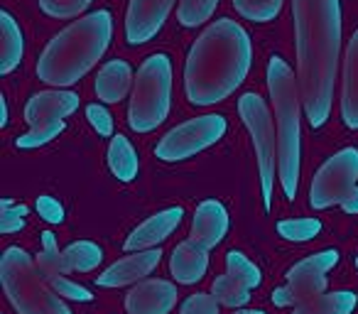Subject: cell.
Returning <instances> with one entry per match:
<instances>
[{
    "label": "cell",
    "instance_id": "obj_1",
    "mask_svg": "<svg viewBox=\"0 0 358 314\" xmlns=\"http://www.w3.org/2000/svg\"><path fill=\"white\" fill-rule=\"evenodd\" d=\"M297 84L304 115L312 128H322L331 115L334 86L341 55V0H292Z\"/></svg>",
    "mask_w": 358,
    "mask_h": 314
},
{
    "label": "cell",
    "instance_id": "obj_2",
    "mask_svg": "<svg viewBox=\"0 0 358 314\" xmlns=\"http://www.w3.org/2000/svg\"><path fill=\"white\" fill-rule=\"evenodd\" d=\"M253 64V45L243 25L231 17L211 22L192 45L185 64L189 104L216 106L241 89Z\"/></svg>",
    "mask_w": 358,
    "mask_h": 314
},
{
    "label": "cell",
    "instance_id": "obj_3",
    "mask_svg": "<svg viewBox=\"0 0 358 314\" xmlns=\"http://www.w3.org/2000/svg\"><path fill=\"white\" fill-rule=\"evenodd\" d=\"M113 40V15L96 10L74 20L69 27L52 37L37 59V76L42 84L69 89L79 84L108 52Z\"/></svg>",
    "mask_w": 358,
    "mask_h": 314
},
{
    "label": "cell",
    "instance_id": "obj_4",
    "mask_svg": "<svg viewBox=\"0 0 358 314\" xmlns=\"http://www.w3.org/2000/svg\"><path fill=\"white\" fill-rule=\"evenodd\" d=\"M268 91L275 110L278 130V180L289 201L299 190L302 167V94L297 76L282 57H273L268 64Z\"/></svg>",
    "mask_w": 358,
    "mask_h": 314
},
{
    "label": "cell",
    "instance_id": "obj_5",
    "mask_svg": "<svg viewBox=\"0 0 358 314\" xmlns=\"http://www.w3.org/2000/svg\"><path fill=\"white\" fill-rule=\"evenodd\" d=\"M0 280L17 314H74L37 268V260L20 245L6 248L0 258Z\"/></svg>",
    "mask_w": 358,
    "mask_h": 314
},
{
    "label": "cell",
    "instance_id": "obj_6",
    "mask_svg": "<svg viewBox=\"0 0 358 314\" xmlns=\"http://www.w3.org/2000/svg\"><path fill=\"white\" fill-rule=\"evenodd\" d=\"M172 110V59L162 52L140 64L128 106V125L135 133H152Z\"/></svg>",
    "mask_w": 358,
    "mask_h": 314
},
{
    "label": "cell",
    "instance_id": "obj_7",
    "mask_svg": "<svg viewBox=\"0 0 358 314\" xmlns=\"http://www.w3.org/2000/svg\"><path fill=\"white\" fill-rule=\"evenodd\" d=\"M238 113L245 128H248L250 138H253L260 170V187H263V204L270 211L275 192V175H278V130L273 125V113H270L268 104L253 91H248V94H243L238 99Z\"/></svg>",
    "mask_w": 358,
    "mask_h": 314
},
{
    "label": "cell",
    "instance_id": "obj_8",
    "mask_svg": "<svg viewBox=\"0 0 358 314\" xmlns=\"http://www.w3.org/2000/svg\"><path fill=\"white\" fill-rule=\"evenodd\" d=\"M226 130H229V120L221 113H206L199 118H192L172 128L155 145V157L162 162L189 160V157L219 143L226 135Z\"/></svg>",
    "mask_w": 358,
    "mask_h": 314
},
{
    "label": "cell",
    "instance_id": "obj_9",
    "mask_svg": "<svg viewBox=\"0 0 358 314\" xmlns=\"http://www.w3.org/2000/svg\"><path fill=\"white\" fill-rule=\"evenodd\" d=\"M358 187V148H343L331 155L317 170L309 187V204L312 209H331L341 206L353 190Z\"/></svg>",
    "mask_w": 358,
    "mask_h": 314
},
{
    "label": "cell",
    "instance_id": "obj_10",
    "mask_svg": "<svg viewBox=\"0 0 358 314\" xmlns=\"http://www.w3.org/2000/svg\"><path fill=\"white\" fill-rule=\"evenodd\" d=\"M338 263V250H322L309 258L299 260L287 270V285L273 292L278 307H297L299 302L327 292V275Z\"/></svg>",
    "mask_w": 358,
    "mask_h": 314
},
{
    "label": "cell",
    "instance_id": "obj_11",
    "mask_svg": "<svg viewBox=\"0 0 358 314\" xmlns=\"http://www.w3.org/2000/svg\"><path fill=\"white\" fill-rule=\"evenodd\" d=\"M177 0H130L125 13V40L128 45H145L155 40L164 27Z\"/></svg>",
    "mask_w": 358,
    "mask_h": 314
},
{
    "label": "cell",
    "instance_id": "obj_12",
    "mask_svg": "<svg viewBox=\"0 0 358 314\" xmlns=\"http://www.w3.org/2000/svg\"><path fill=\"white\" fill-rule=\"evenodd\" d=\"M177 285L169 280H143L125 297L128 314H169L177 307Z\"/></svg>",
    "mask_w": 358,
    "mask_h": 314
},
{
    "label": "cell",
    "instance_id": "obj_13",
    "mask_svg": "<svg viewBox=\"0 0 358 314\" xmlns=\"http://www.w3.org/2000/svg\"><path fill=\"white\" fill-rule=\"evenodd\" d=\"M182 219H185V209H182V206H169V209L150 216V219H145L138 229L130 231V236L125 238L123 248L128 250V253L159 248V243L167 241L169 236L179 229Z\"/></svg>",
    "mask_w": 358,
    "mask_h": 314
},
{
    "label": "cell",
    "instance_id": "obj_14",
    "mask_svg": "<svg viewBox=\"0 0 358 314\" xmlns=\"http://www.w3.org/2000/svg\"><path fill=\"white\" fill-rule=\"evenodd\" d=\"M162 260V248H150V250H138L130 253L125 258L115 260L110 268H106L99 275V287H125L133 285L138 280H145Z\"/></svg>",
    "mask_w": 358,
    "mask_h": 314
},
{
    "label": "cell",
    "instance_id": "obj_15",
    "mask_svg": "<svg viewBox=\"0 0 358 314\" xmlns=\"http://www.w3.org/2000/svg\"><path fill=\"white\" fill-rule=\"evenodd\" d=\"M79 94L66 89H50L35 94L25 106V123L30 125H42L50 120H64L71 113L79 110Z\"/></svg>",
    "mask_w": 358,
    "mask_h": 314
},
{
    "label": "cell",
    "instance_id": "obj_16",
    "mask_svg": "<svg viewBox=\"0 0 358 314\" xmlns=\"http://www.w3.org/2000/svg\"><path fill=\"white\" fill-rule=\"evenodd\" d=\"M229 211L221 204L219 199H204L194 211V219H192V234L189 241L204 245V248H216L221 241L229 234Z\"/></svg>",
    "mask_w": 358,
    "mask_h": 314
},
{
    "label": "cell",
    "instance_id": "obj_17",
    "mask_svg": "<svg viewBox=\"0 0 358 314\" xmlns=\"http://www.w3.org/2000/svg\"><path fill=\"white\" fill-rule=\"evenodd\" d=\"M209 270V248L194 243V241H182L172 250L169 258V273L179 285H196L204 280Z\"/></svg>",
    "mask_w": 358,
    "mask_h": 314
},
{
    "label": "cell",
    "instance_id": "obj_18",
    "mask_svg": "<svg viewBox=\"0 0 358 314\" xmlns=\"http://www.w3.org/2000/svg\"><path fill=\"white\" fill-rule=\"evenodd\" d=\"M135 76L133 66L125 59H110L99 69L96 76V96L101 104H120L128 94H133Z\"/></svg>",
    "mask_w": 358,
    "mask_h": 314
},
{
    "label": "cell",
    "instance_id": "obj_19",
    "mask_svg": "<svg viewBox=\"0 0 358 314\" xmlns=\"http://www.w3.org/2000/svg\"><path fill=\"white\" fill-rule=\"evenodd\" d=\"M341 118L346 128L358 130V30L353 32L346 47V59H343Z\"/></svg>",
    "mask_w": 358,
    "mask_h": 314
},
{
    "label": "cell",
    "instance_id": "obj_20",
    "mask_svg": "<svg viewBox=\"0 0 358 314\" xmlns=\"http://www.w3.org/2000/svg\"><path fill=\"white\" fill-rule=\"evenodd\" d=\"M25 55V37L17 20L8 10H0V74H13Z\"/></svg>",
    "mask_w": 358,
    "mask_h": 314
},
{
    "label": "cell",
    "instance_id": "obj_21",
    "mask_svg": "<svg viewBox=\"0 0 358 314\" xmlns=\"http://www.w3.org/2000/svg\"><path fill=\"white\" fill-rule=\"evenodd\" d=\"M358 307V294L348 290L324 292L317 297H309L292 307V314H353Z\"/></svg>",
    "mask_w": 358,
    "mask_h": 314
},
{
    "label": "cell",
    "instance_id": "obj_22",
    "mask_svg": "<svg viewBox=\"0 0 358 314\" xmlns=\"http://www.w3.org/2000/svg\"><path fill=\"white\" fill-rule=\"evenodd\" d=\"M108 167L118 182H133L138 177L140 160L133 143L125 135H113L108 145Z\"/></svg>",
    "mask_w": 358,
    "mask_h": 314
},
{
    "label": "cell",
    "instance_id": "obj_23",
    "mask_svg": "<svg viewBox=\"0 0 358 314\" xmlns=\"http://www.w3.org/2000/svg\"><path fill=\"white\" fill-rule=\"evenodd\" d=\"M62 253L71 273H91L103 263V250L94 241H74Z\"/></svg>",
    "mask_w": 358,
    "mask_h": 314
},
{
    "label": "cell",
    "instance_id": "obj_24",
    "mask_svg": "<svg viewBox=\"0 0 358 314\" xmlns=\"http://www.w3.org/2000/svg\"><path fill=\"white\" fill-rule=\"evenodd\" d=\"M250 292L253 290L245 287L243 283H238L236 278H231L229 273L226 275H219L211 285V294L219 299L224 307H231V309H241L250 302Z\"/></svg>",
    "mask_w": 358,
    "mask_h": 314
},
{
    "label": "cell",
    "instance_id": "obj_25",
    "mask_svg": "<svg viewBox=\"0 0 358 314\" xmlns=\"http://www.w3.org/2000/svg\"><path fill=\"white\" fill-rule=\"evenodd\" d=\"M226 273L250 290L260 287V283H263L260 268L248 258V255L241 253V250H229V253H226Z\"/></svg>",
    "mask_w": 358,
    "mask_h": 314
},
{
    "label": "cell",
    "instance_id": "obj_26",
    "mask_svg": "<svg viewBox=\"0 0 358 314\" xmlns=\"http://www.w3.org/2000/svg\"><path fill=\"white\" fill-rule=\"evenodd\" d=\"M285 0H234V8L241 17L250 22H270L282 13Z\"/></svg>",
    "mask_w": 358,
    "mask_h": 314
},
{
    "label": "cell",
    "instance_id": "obj_27",
    "mask_svg": "<svg viewBox=\"0 0 358 314\" xmlns=\"http://www.w3.org/2000/svg\"><path fill=\"white\" fill-rule=\"evenodd\" d=\"M219 0H182L177 10V20L182 27H199L214 17Z\"/></svg>",
    "mask_w": 358,
    "mask_h": 314
},
{
    "label": "cell",
    "instance_id": "obj_28",
    "mask_svg": "<svg viewBox=\"0 0 358 314\" xmlns=\"http://www.w3.org/2000/svg\"><path fill=\"white\" fill-rule=\"evenodd\" d=\"M278 234L292 243H307L322 234V221L319 219H282L278 221Z\"/></svg>",
    "mask_w": 358,
    "mask_h": 314
},
{
    "label": "cell",
    "instance_id": "obj_29",
    "mask_svg": "<svg viewBox=\"0 0 358 314\" xmlns=\"http://www.w3.org/2000/svg\"><path fill=\"white\" fill-rule=\"evenodd\" d=\"M64 130H66L64 120H50V123L32 125L25 135H20V138L15 140V145L20 150H35V148H42V145L52 143L55 138H59Z\"/></svg>",
    "mask_w": 358,
    "mask_h": 314
},
{
    "label": "cell",
    "instance_id": "obj_30",
    "mask_svg": "<svg viewBox=\"0 0 358 314\" xmlns=\"http://www.w3.org/2000/svg\"><path fill=\"white\" fill-rule=\"evenodd\" d=\"M40 10L47 17L55 20H69V17H79L81 13L89 10V6L94 0H37Z\"/></svg>",
    "mask_w": 358,
    "mask_h": 314
},
{
    "label": "cell",
    "instance_id": "obj_31",
    "mask_svg": "<svg viewBox=\"0 0 358 314\" xmlns=\"http://www.w3.org/2000/svg\"><path fill=\"white\" fill-rule=\"evenodd\" d=\"M3 211H0V234H15V231L25 229V216L27 206L15 204L13 199H3Z\"/></svg>",
    "mask_w": 358,
    "mask_h": 314
},
{
    "label": "cell",
    "instance_id": "obj_32",
    "mask_svg": "<svg viewBox=\"0 0 358 314\" xmlns=\"http://www.w3.org/2000/svg\"><path fill=\"white\" fill-rule=\"evenodd\" d=\"M47 280H50V285L55 287V292L59 297L71 299V302H94V292L89 287H84V285L69 280L66 275H57V278H47Z\"/></svg>",
    "mask_w": 358,
    "mask_h": 314
},
{
    "label": "cell",
    "instance_id": "obj_33",
    "mask_svg": "<svg viewBox=\"0 0 358 314\" xmlns=\"http://www.w3.org/2000/svg\"><path fill=\"white\" fill-rule=\"evenodd\" d=\"M37 268L42 270L45 278H57V275H69V265L64 260V253L59 248H45L40 255H37Z\"/></svg>",
    "mask_w": 358,
    "mask_h": 314
},
{
    "label": "cell",
    "instance_id": "obj_34",
    "mask_svg": "<svg viewBox=\"0 0 358 314\" xmlns=\"http://www.w3.org/2000/svg\"><path fill=\"white\" fill-rule=\"evenodd\" d=\"M221 302L209 292H196L189 294V297L182 302L179 307V314H219Z\"/></svg>",
    "mask_w": 358,
    "mask_h": 314
},
{
    "label": "cell",
    "instance_id": "obj_35",
    "mask_svg": "<svg viewBox=\"0 0 358 314\" xmlns=\"http://www.w3.org/2000/svg\"><path fill=\"white\" fill-rule=\"evenodd\" d=\"M86 118L94 125V130L101 138H113V115L108 113L103 104H89L86 106Z\"/></svg>",
    "mask_w": 358,
    "mask_h": 314
},
{
    "label": "cell",
    "instance_id": "obj_36",
    "mask_svg": "<svg viewBox=\"0 0 358 314\" xmlns=\"http://www.w3.org/2000/svg\"><path fill=\"white\" fill-rule=\"evenodd\" d=\"M37 211L47 224H62L64 221V206L55 197H37Z\"/></svg>",
    "mask_w": 358,
    "mask_h": 314
},
{
    "label": "cell",
    "instance_id": "obj_37",
    "mask_svg": "<svg viewBox=\"0 0 358 314\" xmlns=\"http://www.w3.org/2000/svg\"><path fill=\"white\" fill-rule=\"evenodd\" d=\"M341 209L346 211V214H358V187L348 194V199L341 204Z\"/></svg>",
    "mask_w": 358,
    "mask_h": 314
},
{
    "label": "cell",
    "instance_id": "obj_38",
    "mask_svg": "<svg viewBox=\"0 0 358 314\" xmlns=\"http://www.w3.org/2000/svg\"><path fill=\"white\" fill-rule=\"evenodd\" d=\"M0 125H8V99L0 96Z\"/></svg>",
    "mask_w": 358,
    "mask_h": 314
},
{
    "label": "cell",
    "instance_id": "obj_39",
    "mask_svg": "<svg viewBox=\"0 0 358 314\" xmlns=\"http://www.w3.org/2000/svg\"><path fill=\"white\" fill-rule=\"evenodd\" d=\"M234 314H265V312H263V309H243V307H241V309H236Z\"/></svg>",
    "mask_w": 358,
    "mask_h": 314
},
{
    "label": "cell",
    "instance_id": "obj_40",
    "mask_svg": "<svg viewBox=\"0 0 358 314\" xmlns=\"http://www.w3.org/2000/svg\"><path fill=\"white\" fill-rule=\"evenodd\" d=\"M356 268H358V258H356Z\"/></svg>",
    "mask_w": 358,
    "mask_h": 314
}]
</instances>
